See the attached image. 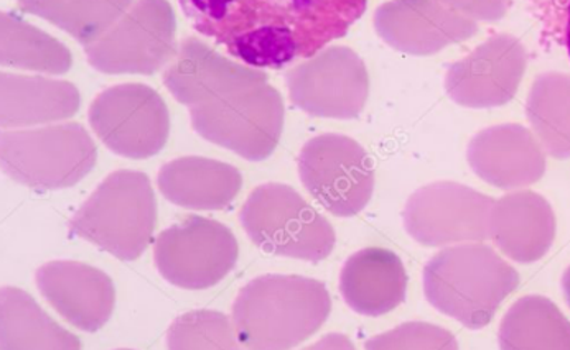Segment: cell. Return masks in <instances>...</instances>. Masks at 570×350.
<instances>
[{
    "mask_svg": "<svg viewBox=\"0 0 570 350\" xmlns=\"http://www.w3.org/2000/svg\"><path fill=\"white\" fill-rule=\"evenodd\" d=\"M41 297L55 311L85 332L105 328L116 307V288L102 270L81 262L57 260L36 274Z\"/></svg>",
    "mask_w": 570,
    "mask_h": 350,
    "instance_id": "cell-17",
    "label": "cell"
},
{
    "mask_svg": "<svg viewBox=\"0 0 570 350\" xmlns=\"http://www.w3.org/2000/svg\"><path fill=\"white\" fill-rule=\"evenodd\" d=\"M332 300L322 281L298 274H264L239 291L233 326L239 344L256 350L294 349L328 319Z\"/></svg>",
    "mask_w": 570,
    "mask_h": 350,
    "instance_id": "cell-2",
    "label": "cell"
},
{
    "mask_svg": "<svg viewBox=\"0 0 570 350\" xmlns=\"http://www.w3.org/2000/svg\"><path fill=\"white\" fill-rule=\"evenodd\" d=\"M238 257V240L232 229L202 216H190L165 229L154 247L160 277L191 291L208 290L225 280Z\"/></svg>",
    "mask_w": 570,
    "mask_h": 350,
    "instance_id": "cell-10",
    "label": "cell"
},
{
    "mask_svg": "<svg viewBox=\"0 0 570 350\" xmlns=\"http://www.w3.org/2000/svg\"><path fill=\"white\" fill-rule=\"evenodd\" d=\"M340 291L353 311L377 318L406 300L407 273L403 260L387 249L370 247L346 260Z\"/></svg>",
    "mask_w": 570,
    "mask_h": 350,
    "instance_id": "cell-20",
    "label": "cell"
},
{
    "mask_svg": "<svg viewBox=\"0 0 570 350\" xmlns=\"http://www.w3.org/2000/svg\"><path fill=\"white\" fill-rule=\"evenodd\" d=\"M0 160L7 177L23 187L67 190L85 180L98 161V147L81 123L41 126L2 133Z\"/></svg>",
    "mask_w": 570,
    "mask_h": 350,
    "instance_id": "cell-5",
    "label": "cell"
},
{
    "mask_svg": "<svg viewBox=\"0 0 570 350\" xmlns=\"http://www.w3.org/2000/svg\"><path fill=\"white\" fill-rule=\"evenodd\" d=\"M305 190L336 218L360 214L374 191L373 161L356 140L324 133L305 143L298 156Z\"/></svg>",
    "mask_w": 570,
    "mask_h": 350,
    "instance_id": "cell-11",
    "label": "cell"
},
{
    "mask_svg": "<svg viewBox=\"0 0 570 350\" xmlns=\"http://www.w3.org/2000/svg\"><path fill=\"white\" fill-rule=\"evenodd\" d=\"M160 193L171 204L191 211L228 208L243 187L238 168L204 157H181L159 171Z\"/></svg>",
    "mask_w": 570,
    "mask_h": 350,
    "instance_id": "cell-21",
    "label": "cell"
},
{
    "mask_svg": "<svg viewBox=\"0 0 570 350\" xmlns=\"http://www.w3.org/2000/svg\"><path fill=\"white\" fill-rule=\"evenodd\" d=\"M134 0H19L20 12L47 20L78 43L105 36L132 7Z\"/></svg>",
    "mask_w": 570,
    "mask_h": 350,
    "instance_id": "cell-25",
    "label": "cell"
},
{
    "mask_svg": "<svg viewBox=\"0 0 570 350\" xmlns=\"http://www.w3.org/2000/svg\"><path fill=\"white\" fill-rule=\"evenodd\" d=\"M188 22L247 67L281 70L342 39L366 0H180Z\"/></svg>",
    "mask_w": 570,
    "mask_h": 350,
    "instance_id": "cell-1",
    "label": "cell"
},
{
    "mask_svg": "<svg viewBox=\"0 0 570 350\" xmlns=\"http://www.w3.org/2000/svg\"><path fill=\"white\" fill-rule=\"evenodd\" d=\"M0 349L2 350H78L80 339L61 328L40 304L20 288H2L0 311Z\"/></svg>",
    "mask_w": 570,
    "mask_h": 350,
    "instance_id": "cell-23",
    "label": "cell"
},
{
    "mask_svg": "<svg viewBox=\"0 0 570 350\" xmlns=\"http://www.w3.org/2000/svg\"><path fill=\"white\" fill-rule=\"evenodd\" d=\"M548 16L554 29L561 33L570 58V0H548Z\"/></svg>",
    "mask_w": 570,
    "mask_h": 350,
    "instance_id": "cell-31",
    "label": "cell"
},
{
    "mask_svg": "<svg viewBox=\"0 0 570 350\" xmlns=\"http://www.w3.org/2000/svg\"><path fill=\"white\" fill-rule=\"evenodd\" d=\"M367 350L459 349L455 336L429 322H406L366 342Z\"/></svg>",
    "mask_w": 570,
    "mask_h": 350,
    "instance_id": "cell-29",
    "label": "cell"
},
{
    "mask_svg": "<svg viewBox=\"0 0 570 350\" xmlns=\"http://www.w3.org/2000/svg\"><path fill=\"white\" fill-rule=\"evenodd\" d=\"M156 224L157 201L149 177L142 171L119 170L86 199L70 229L116 259L132 262L153 242Z\"/></svg>",
    "mask_w": 570,
    "mask_h": 350,
    "instance_id": "cell-4",
    "label": "cell"
},
{
    "mask_svg": "<svg viewBox=\"0 0 570 350\" xmlns=\"http://www.w3.org/2000/svg\"><path fill=\"white\" fill-rule=\"evenodd\" d=\"M527 67L523 43L501 33L449 68L445 91L463 108H501L517 96Z\"/></svg>",
    "mask_w": 570,
    "mask_h": 350,
    "instance_id": "cell-14",
    "label": "cell"
},
{
    "mask_svg": "<svg viewBox=\"0 0 570 350\" xmlns=\"http://www.w3.org/2000/svg\"><path fill=\"white\" fill-rule=\"evenodd\" d=\"M264 81V71L223 57L197 37L178 44L177 54L164 73L165 88L190 109Z\"/></svg>",
    "mask_w": 570,
    "mask_h": 350,
    "instance_id": "cell-16",
    "label": "cell"
},
{
    "mask_svg": "<svg viewBox=\"0 0 570 350\" xmlns=\"http://www.w3.org/2000/svg\"><path fill=\"white\" fill-rule=\"evenodd\" d=\"M88 119L111 152L130 160L156 157L170 133V114L163 96L137 82L105 89L91 102Z\"/></svg>",
    "mask_w": 570,
    "mask_h": 350,
    "instance_id": "cell-9",
    "label": "cell"
},
{
    "mask_svg": "<svg viewBox=\"0 0 570 350\" xmlns=\"http://www.w3.org/2000/svg\"><path fill=\"white\" fill-rule=\"evenodd\" d=\"M500 348L570 350V321L548 298H521L501 321Z\"/></svg>",
    "mask_w": 570,
    "mask_h": 350,
    "instance_id": "cell-24",
    "label": "cell"
},
{
    "mask_svg": "<svg viewBox=\"0 0 570 350\" xmlns=\"http://www.w3.org/2000/svg\"><path fill=\"white\" fill-rule=\"evenodd\" d=\"M202 139L249 161L273 156L283 137V96L264 81L190 109Z\"/></svg>",
    "mask_w": 570,
    "mask_h": 350,
    "instance_id": "cell-7",
    "label": "cell"
},
{
    "mask_svg": "<svg viewBox=\"0 0 570 350\" xmlns=\"http://www.w3.org/2000/svg\"><path fill=\"white\" fill-rule=\"evenodd\" d=\"M556 214L548 199L534 191H514L494 201L490 239L518 263H534L556 239Z\"/></svg>",
    "mask_w": 570,
    "mask_h": 350,
    "instance_id": "cell-19",
    "label": "cell"
},
{
    "mask_svg": "<svg viewBox=\"0 0 570 350\" xmlns=\"http://www.w3.org/2000/svg\"><path fill=\"white\" fill-rule=\"evenodd\" d=\"M518 284L517 270L479 242L442 250L424 269L429 303L469 329L490 324Z\"/></svg>",
    "mask_w": 570,
    "mask_h": 350,
    "instance_id": "cell-3",
    "label": "cell"
},
{
    "mask_svg": "<svg viewBox=\"0 0 570 350\" xmlns=\"http://www.w3.org/2000/svg\"><path fill=\"white\" fill-rule=\"evenodd\" d=\"M239 221L249 239L273 256L322 262L335 249L332 224L287 184L256 188L246 199Z\"/></svg>",
    "mask_w": 570,
    "mask_h": 350,
    "instance_id": "cell-6",
    "label": "cell"
},
{
    "mask_svg": "<svg viewBox=\"0 0 570 350\" xmlns=\"http://www.w3.org/2000/svg\"><path fill=\"white\" fill-rule=\"evenodd\" d=\"M238 344L233 319L219 311L185 312L167 332V348L171 350L236 349Z\"/></svg>",
    "mask_w": 570,
    "mask_h": 350,
    "instance_id": "cell-28",
    "label": "cell"
},
{
    "mask_svg": "<svg viewBox=\"0 0 570 350\" xmlns=\"http://www.w3.org/2000/svg\"><path fill=\"white\" fill-rule=\"evenodd\" d=\"M0 27L2 67L43 74H65L73 67L71 51L61 41L39 27L30 26L16 13L2 12Z\"/></svg>",
    "mask_w": 570,
    "mask_h": 350,
    "instance_id": "cell-26",
    "label": "cell"
},
{
    "mask_svg": "<svg viewBox=\"0 0 570 350\" xmlns=\"http://www.w3.org/2000/svg\"><path fill=\"white\" fill-rule=\"evenodd\" d=\"M288 98L301 111L324 119H356L370 96V77L362 58L333 44L288 70Z\"/></svg>",
    "mask_w": 570,
    "mask_h": 350,
    "instance_id": "cell-12",
    "label": "cell"
},
{
    "mask_svg": "<svg viewBox=\"0 0 570 350\" xmlns=\"http://www.w3.org/2000/svg\"><path fill=\"white\" fill-rule=\"evenodd\" d=\"M177 17L168 0H136L98 40L86 44L88 63L105 74H149L177 54Z\"/></svg>",
    "mask_w": 570,
    "mask_h": 350,
    "instance_id": "cell-8",
    "label": "cell"
},
{
    "mask_svg": "<svg viewBox=\"0 0 570 350\" xmlns=\"http://www.w3.org/2000/svg\"><path fill=\"white\" fill-rule=\"evenodd\" d=\"M374 29L394 50L431 57L472 39L479 26L439 0H391L376 10Z\"/></svg>",
    "mask_w": 570,
    "mask_h": 350,
    "instance_id": "cell-15",
    "label": "cell"
},
{
    "mask_svg": "<svg viewBox=\"0 0 570 350\" xmlns=\"http://www.w3.org/2000/svg\"><path fill=\"white\" fill-rule=\"evenodd\" d=\"M532 132L542 149L558 160L570 158V74L535 78L527 106Z\"/></svg>",
    "mask_w": 570,
    "mask_h": 350,
    "instance_id": "cell-27",
    "label": "cell"
},
{
    "mask_svg": "<svg viewBox=\"0 0 570 350\" xmlns=\"http://www.w3.org/2000/svg\"><path fill=\"white\" fill-rule=\"evenodd\" d=\"M466 158L476 177L503 191L523 190L546 173V150L520 123H503L476 133Z\"/></svg>",
    "mask_w": 570,
    "mask_h": 350,
    "instance_id": "cell-18",
    "label": "cell"
},
{
    "mask_svg": "<svg viewBox=\"0 0 570 350\" xmlns=\"http://www.w3.org/2000/svg\"><path fill=\"white\" fill-rule=\"evenodd\" d=\"M2 127H36L67 120L80 111V91L68 81L2 73Z\"/></svg>",
    "mask_w": 570,
    "mask_h": 350,
    "instance_id": "cell-22",
    "label": "cell"
},
{
    "mask_svg": "<svg viewBox=\"0 0 570 350\" xmlns=\"http://www.w3.org/2000/svg\"><path fill=\"white\" fill-rule=\"evenodd\" d=\"M562 290H564L566 300L570 308V267L566 270L564 278H562Z\"/></svg>",
    "mask_w": 570,
    "mask_h": 350,
    "instance_id": "cell-32",
    "label": "cell"
},
{
    "mask_svg": "<svg viewBox=\"0 0 570 350\" xmlns=\"http://www.w3.org/2000/svg\"><path fill=\"white\" fill-rule=\"evenodd\" d=\"M439 2L475 22L476 20L494 22L503 19L510 7V0H439Z\"/></svg>",
    "mask_w": 570,
    "mask_h": 350,
    "instance_id": "cell-30",
    "label": "cell"
},
{
    "mask_svg": "<svg viewBox=\"0 0 570 350\" xmlns=\"http://www.w3.org/2000/svg\"><path fill=\"white\" fill-rule=\"evenodd\" d=\"M494 199L453 181L415 191L403 212L409 236L424 247L456 246L490 239Z\"/></svg>",
    "mask_w": 570,
    "mask_h": 350,
    "instance_id": "cell-13",
    "label": "cell"
}]
</instances>
